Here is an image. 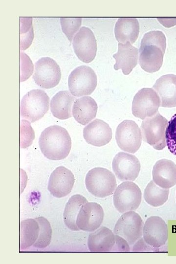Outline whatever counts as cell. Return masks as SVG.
Segmentation results:
<instances>
[{
  "label": "cell",
  "mask_w": 176,
  "mask_h": 264,
  "mask_svg": "<svg viewBox=\"0 0 176 264\" xmlns=\"http://www.w3.org/2000/svg\"><path fill=\"white\" fill-rule=\"evenodd\" d=\"M166 47V39L161 31L154 30L145 33L139 49V64L149 73L159 70L163 64Z\"/></svg>",
  "instance_id": "1"
},
{
  "label": "cell",
  "mask_w": 176,
  "mask_h": 264,
  "mask_svg": "<svg viewBox=\"0 0 176 264\" xmlns=\"http://www.w3.org/2000/svg\"><path fill=\"white\" fill-rule=\"evenodd\" d=\"M39 145L42 154L47 158L61 160L68 155L71 140L66 129L58 125H52L42 132Z\"/></svg>",
  "instance_id": "2"
},
{
  "label": "cell",
  "mask_w": 176,
  "mask_h": 264,
  "mask_svg": "<svg viewBox=\"0 0 176 264\" xmlns=\"http://www.w3.org/2000/svg\"><path fill=\"white\" fill-rule=\"evenodd\" d=\"M49 107V97L43 89H32L22 97L21 101V116L31 123L41 119Z\"/></svg>",
  "instance_id": "3"
},
{
  "label": "cell",
  "mask_w": 176,
  "mask_h": 264,
  "mask_svg": "<svg viewBox=\"0 0 176 264\" xmlns=\"http://www.w3.org/2000/svg\"><path fill=\"white\" fill-rule=\"evenodd\" d=\"M85 184L90 194L100 198L112 195L117 186L113 174L102 167H95L89 170L86 176Z\"/></svg>",
  "instance_id": "4"
},
{
  "label": "cell",
  "mask_w": 176,
  "mask_h": 264,
  "mask_svg": "<svg viewBox=\"0 0 176 264\" xmlns=\"http://www.w3.org/2000/svg\"><path fill=\"white\" fill-rule=\"evenodd\" d=\"M97 85V76L89 66L83 65L73 69L68 78L70 92L75 97L91 94Z\"/></svg>",
  "instance_id": "5"
},
{
  "label": "cell",
  "mask_w": 176,
  "mask_h": 264,
  "mask_svg": "<svg viewBox=\"0 0 176 264\" xmlns=\"http://www.w3.org/2000/svg\"><path fill=\"white\" fill-rule=\"evenodd\" d=\"M167 120L158 112L154 116L146 118L142 121L141 129L143 140L157 150L166 146L165 132Z\"/></svg>",
  "instance_id": "6"
},
{
  "label": "cell",
  "mask_w": 176,
  "mask_h": 264,
  "mask_svg": "<svg viewBox=\"0 0 176 264\" xmlns=\"http://www.w3.org/2000/svg\"><path fill=\"white\" fill-rule=\"evenodd\" d=\"M142 193L133 182L125 181L119 185L113 196L114 205L121 213L136 210L141 202Z\"/></svg>",
  "instance_id": "7"
},
{
  "label": "cell",
  "mask_w": 176,
  "mask_h": 264,
  "mask_svg": "<svg viewBox=\"0 0 176 264\" xmlns=\"http://www.w3.org/2000/svg\"><path fill=\"white\" fill-rule=\"evenodd\" d=\"M144 222L137 213L129 211L124 213L117 221L114 233L123 238L130 245L140 238L143 232Z\"/></svg>",
  "instance_id": "8"
},
{
  "label": "cell",
  "mask_w": 176,
  "mask_h": 264,
  "mask_svg": "<svg viewBox=\"0 0 176 264\" xmlns=\"http://www.w3.org/2000/svg\"><path fill=\"white\" fill-rule=\"evenodd\" d=\"M61 78L60 67L53 59L44 57L36 62L33 78L41 88L45 89L54 88L59 84Z\"/></svg>",
  "instance_id": "9"
},
{
  "label": "cell",
  "mask_w": 176,
  "mask_h": 264,
  "mask_svg": "<svg viewBox=\"0 0 176 264\" xmlns=\"http://www.w3.org/2000/svg\"><path fill=\"white\" fill-rule=\"evenodd\" d=\"M160 106V98L152 88H143L133 97L132 104L133 115L144 120L154 116Z\"/></svg>",
  "instance_id": "10"
},
{
  "label": "cell",
  "mask_w": 176,
  "mask_h": 264,
  "mask_svg": "<svg viewBox=\"0 0 176 264\" xmlns=\"http://www.w3.org/2000/svg\"><path fill=\"white\" fill-rule=\"evenodd\" d=\"M115 139L122 150L134 154L138 151L141 144V130L134 121L124 120L116 128Z\"/></svg>",
  "instance_id": "11"
},
{
  "label": "cell",
  "mask_w": 176,
  "mask_h": 264,
  "mask_svg": "<svg viewBox=\"0 0 176 264\" xmlns=\"http://www.w3.org/2000/svg\"><path fill=\"white\" fill-rule=\"evenodd\" d=\"M72 45L77 57L85 63L92 62L95 57L97 45L92 30L82 26L73 38Z\"/></svg>",
  "instance_id": "12"
},
{
  "label": "cell",
  "mask_w": 176,
  "mask_h": 264,
  "mask_svg": "<svg viewBox=\"0 0 176 264\" xmlns=\"http://www.w3.org/2000/svg\"><path fill=\"white\" fill-rule=\"evenodd\" d=\"M142 235L146 244L153 248H159L163 246L167 241V225L159 217H150L145 222Z\"/></svg>",
  "instance_id": "13"
},
{
  "label": "cell",
  "mask_w": 176,
  "mask_h": 264,
  "mask_svg": "<svg viewBox=\"0 0 176 264\" xmlns=\"http://www.w3.org/2000/svg\"><path fill=\"white\" fill-rule=\"evenodd\" d=\"M112 170L121 181H134L138 177L141 165L138 159L132 154L119 152L114 157Z\"/></svg>",
  "instance_id": "14"
},
{
  "label": "cell",
  "mask_w": 176,
  "mask_h": 264,
  "mask_svg": "<svg viewBox=\"0 0 176 264\" xmlns=\"http://www.w3.org/2000/svg\"><path fill=\"white\" fill-rule=\"evenodd\" d=\"M103 220L102 206L96 202H87L81 206L79 211L76 224L80 230L93 232L100 226Z\"/></svg>",
  "instance_id": "15"
},
{
  "label": "cell",
  "mask_w": 176,
  "mask_h": 264,
  "mask_svg": "<svg viewBox=\"0 0 176 264\" xmlns=\"http://www.w3.org/2000/svg\"><path fill=\"white\" fill-rule=\"evenodd\" d=\"M74 181V176L69 170L59 166L51 174L47 189L54 197L63 198L71 192Z\"/></svg>",
  "instance_id": "16"
},
{
  "label": "cell",
  "mask_w": 176,
  "mask_h": 264,
  "mask_svg": "<svg viewBox=\"0 0 176 264\" xmlns=\"http://www.w3.org/2000/svg\"><path fill=\"white\" fill-rule=\"evenodd\" d=\"M83 136L87 143L96 147L108 144L112 138V131L103 120L95 119L83 130Z\"/></svg>",
  "instance_id": "17"
},
{
  "label": "cell",
  "mask_w": 176,
  "mask_h": 264,
  "mask_svg": "<svg viewBox=\"0 0 176 264\" xmlns=\"http://www.w3.org/2000/svg\"><path fill=\"white\" fill-rule=\"evenodd\" d=\"M153 88L160 98L161 107H176V75H162L156 80Z\"/></svg>",
  "instance_id": "18"
},
{
  "label": "cell",
  "mask_w": 176,
  "mask_h": 264,
  "mask_svg": "<svg viewBox=\"0 0 176 264\" xmlns=\"http://www.w3.org/2000/svg\"><path fill=\"white\" fill-rule=\"evenodd\" d=\"M153 181L158 186L169 189L176 184V165L171 160H158L153 167Z\"/></svg>",
  "instance_id": "19"
},
{
  "label": "cell",
  "mask_w": 176,
  "mask_h": 264,
  "mask_svg": "<svg viewBox=\"0 0 176 264\" xmlns=\"http://www.w3.org/2000/svg\"><path fill=\"white\" fill-rule=\"evenodd\" d=\"M115 59L114 68L121 69L125 75L130 74L138 62V50L129 42L118 43L117 52L113 55Z\"/></svg>",
  "instance_id": "20"
},
{
  "label": "cell",
  "mask_w": 176,
  "mask_h": 264,
  "mask_svg": "<svg viewBox=\"0 0 176 264\" xmlns=\"http://www.w3.org/2000/svg\"><path fill=\"white\" fill-rule=\"evenodd\" d=\"M115 242V236L112 232L102 226L89 235L88 246L91 252H109L114 248Z\"/></svg>",
  "instance_id": "21"
},
{
  "label": "cell",
  "mask_w": 176,
  "mask_h": 264,
  "mask_svg": "<svg viewBox=\"0 0 176 264\" xmlns=\"http://www.w3.org/2000/svg\"><path fill=\"white\" fill-rule=\"evenodd\" d=\"M97 110L98 106L94 99L86 96L75 100L72 114L77 122L86 125L96 117Z\"/></svg>",
  "instance_id": "22"
},
{
  "label": "cell",
  "mask_w": 176,
  "mask_h": 264,
  "mask_svg": "<svg viewBox=\"0 0 176 264\" xmlns=\"http://www.w3.org/2000/svg\"><path fill=\"white\" fill-rule=\"evenodd\" d=\"M76 99L68 90H61L57 92L50 102V110L53 115L61 120L71 117L72 107Z\"/></svg>",
  "instance_id": "23"
},
{
  "label": "cell",
  "mask_w": 176,
  "mask_h": 264,
  "mask_svg": "<svg viewBox=\"0 0 176 264\" xmlns=\"http://www.w3.org/2000/svg\"><path fill=\"white\" fill-rule=\"evenodd\" d=\"M139 32V24L136 19L120 18L115 23V37L119 43L133 44L138 38Z\"/></svg>",
  "instance_id": "24"
},
{
  "label": "cell",
  "mask_w": 176,
  "mask_h": 264,
  "mask_svg": "<svg viewBox=\"0 0 176 264\" xmlns=\"http://www.w3.org/2000/svg\"><path fill=\"white\" fill-rule=\"evenodd\" d=\"M88 202L83 196L76 194L70 197L65 206L63 214V219L65 225L72 231L80 229L76 224V219L81 206Z\"/></svg>",
  "instance_id": "25"
},
{
  "label": "cell",
  "mask_w": 176,
  "mask_h": 264,
  "mask_svg": "<svg viewBox=\"0 0 176 264\" xmlns=\"http://www.w3.org/2000/svg\"><path fill=\"white\" fill-rule=\"evenodd\" d=\"M20 249L25 250L33 245L37 241L40 226L36 219H29L21 222Z\"/></svg>",
  "instance_id": "26"
},
{
  "label": "cell",
  "mask_w": 176,
  "mask_h": 264,
  "mask_svg": "<svg viewBox=\"0 0 176 264\" xmlns=\"http://www.w3.org/2000/svg\"><path fill=\"white\" fill-rule=\"evenodd\" d=\"M169 194V189L162 188L151 180L145 189L144 198L149 205L153 207H159L166 202Z\"/></svg>",
  "instance_id": "27"
},
{
  "label": "cell",
  "mask_w": 176,
  "mask_h": 264,
  "mask_svg": "<svg viewBox=\"0 0 176 264\" xmlns=\"http://www.w3.org/2000/svg\"><path fill=\"white\" fill-rule=\"evenodd\" d=\"M20 49L24 50L32 44L34 37L32 18L20 17Z\"/></svg>",
  "instance_id": "28"
},
{
  "label": "cell",
  "mask_w": 176,
  "mask_h": 264,
  "mask_svg": "<svg viewBox=\"0 0 176 264\" xmlns=\"http://www.w3.org/2000/svg\"><path fill=\"white\" fill-rule=\"evenodd\" d=\"M40 226L39 236L33 245L34 247L43 249L48 246L52 237V228L48 220L43 217L35 218Z\"/></svg>",
  "instance_id": "29"
},
{
  "label": "cell",
  "mask_w": 176,
  "mask_h": 264,
  "mask_svg": "<svg viewBox=\"0 0 176 264\" xmlns=\"http://www.w3.org/2000/svg\"><path fill=\"white\" fill-rule=\"evenodd\" d=\"M60 21L63 32L71 42L74 35L81 25L82 18L62 17L60 18Z\"/></svg>",
  "instance_id": "30"
},
{
  "label": "cell",
  "mask_w": 176,
  "mask_h": 264,
  "mask_svg": "<svg viewBox=\"0 0 176 264\" xmlns=\"http://www.w3.org/2000/svg\"><path fill=\"white\" fill-rule=\"evenodd\" d=\"M166 145L170 152L176 155V113L169 121L165 132Z\"/></svg>",
  "instance_id": "31"
},
{
  "label": "cell",
  "mask_w": 176,
  "mask_h": 264,
  "mask_svg": "<svg viewBox=\"0 0 176 264\" xmlns=\"http://www.w3.org/2000/svg\"><path fill=\"white\" fill-rule=\"evenodd\" d=\"M35 138V133L29 121H21V147L26 148L30 146Z\"/></svg>",
  "instance_id": "32"
},
{
  "label": "cell",
  "mask_w": 176,
  "mask_h": 264,
  "mask_svg": "<svg viewBox=\"0 0 176 264\" xmlns=\"http://www.w3.org/2000/svg\"><path fill=\"white\" fill-rule=\"evenodd\" d=\"M34 65L29 57L24 52L20 51V82L28 79L32 74Z\"/></svg>",
  "instance_id": "33"
}]
</instances>
